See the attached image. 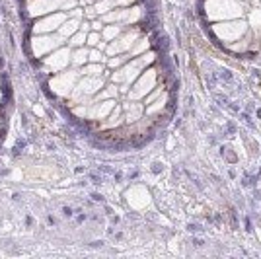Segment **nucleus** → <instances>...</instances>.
Returning <instances> with one entry per match:
<instances>
[{"label": "nucleus", "instance_id": "obj_1", "mask_svg": "<svg viewBox=\"0 0 261 259\" xmlns=\"http://www.w3.org/2000/svg\"><path fill=\"white\" fill-rule=\"evenodd\" d=\"M72 0H30L28 10L32 16H41L53 10H65L66 6H72Z\"/></svg>", "mask_w": 261, "mask_h": 259}, {"label": "nucleus", "instance_id": "obj_2", "mask_svg": "<svg viewBox=\"0 0 261 259\" xmlns=\"http://www.w3.org/2000/svg\"><path fill=\"white\" fill-rule=\"evenodd\" d=\"M61 43H63V41H61L59 35H37V37H33V41H32V51L35 57H43V55H47L49 51L57 49Z\"/></svg>", "mask_w": 261, "mask_h": 259}, {"label": "nucleus", "instance_id": "obj_3", "mask_svg": "<svg viewBox=\"0 0 261 259\" xmlns=\"http://www.w3.org/2000/svg\"><path fill=\"white\" fill-rule=\"evenodd\" d=\"M74 82H76V72H63V74L55 76L51 80V88L59 96H66V94L72 92Z\"/></svg>", "mask_w": 261, "mask_h": 259}, {"label": "nucleus", "instance_id": "obj_4", "mask_svg": "<svg viewBox=\"0 0 261 259\" xmlns=\"http://www.w3.org/2000/svg\"><path fill=\"white\" fill-rule=\"evenodd\" d=\"M150 61H152V55H144L141 61H133L130 65H127L125 68H121L119 72L113 76V80H117V82H129V80H133L135 76L139 74L141 66L144 65V63H150Z\"/></svg>", "mask_w": 261, "mask_h": 259}, {"label": "nucleus", "instance_id": "obj_5", "mask_svg": "<svg viewBox=\"0 0 261 259\" xmlns=\"http://www.w3.org/2000/svg\"><path fill=\"white\" fill-rule=\"evenodd\" d=\"M68 61H70V51L68 49H59L51 57L45 59V68L51 70V72H57V70L65 68L68 65Z\"/></svg>", "mask_w": 261, "mask_h": 259}, {"label": "nucleus", "instance_id": "obj_6", "mask_svg": "<svg viewBox=\"0 0 261 259\" xmlns=\"http://www.w3.org/2000/svg\"><path fill=\"white\" fill-rule=\"evenodd\" d=\"M65 14H55V16H49V18H43L39 22H35L33 25V32L35 33H47V32H53L57 28H61L65 23Z\"/></svg>", "mask_w": 261, "mask_h": 259}, {"label": "nucleus", "instance_id": "obj_7", "mask_svg": "<svg viewBox=\"0 0 261 259\" xmlns=\"http://www.w3.org/2000/svg\"><path fill=\"white\" fill-rule=\"evenodd\" d=\"M111 108H113V101H106V103L96 106V108H92V109H76V113L78 115H88V117H92V119H101L111 111Z\"/></svg>", "mask_w": 261, "mask_h": 259}, {"label": "nucleus", "instance_id": "obj_8", "mask_svg": "<svg viewBox=\"0 0 261 259\" xmlns=\"http://www.w3.org/2000/svg\"><path fill=\"white\" fill-rule=\"evenodd\" d=\"M98 88H101V80L99 78H86V80H82L80 84L76 86V96H90V94H94Z\"/></svg>", "mask_w": 261, "mask_h": 259}, {"label": "nucleus", "instance_id": "obj_9", "mask_svg": "<svg viewBox=\"0 0 261 259\" xmlns=\"http://www.w3.org/2000/svg\"><path fill=\"white\" fill-rule=\"evenodd\" d=\"M154 80H156V76H154V70H148V72H146V76H142L141 82L135 86V90H133V97H141L142 94H146V92L152 88Z\"/></svg>", "mask_w": 261, "mask_h": 259}, {"label": "nucleus", "instance_id": "obj_10", "mask_svg": "<svg viewBox=\"0 0 261 259\" xmlns=\"http://www.w3.org/2000/svg\"><path fill=\"white\" fill-rule=\"evenodd\" d=\"M137 37V33H129V35H125L123 39H119V43H113L109 47V53H115V51H123V49H129L130 45H133V39Z\"/></svg>", "mask_w": 261, "mask_h": 259}, {"label": "nucleus", "instance_id": "obj_11", "mask_svg": "<svg viewBox=\"0 0 261 259\" xmlns=\"http://www.w3.org/2000/svg\"><path fill=\"white\" fill-rule=\"evenodd\" d=\"M76 30H78V20H68V22H65L63 25H61V35H63V37L72 35Z\"/></svg>", "mask_w": 261, "mask_h": 259}, {"label": "nucleus", "instance_id": "obj_12", "mask_svg": "<svg viewBox=\"0 0 261 259\" xmlns=\"http://www.w3.org/2000/svg\"><path fill=\"white\" fill-rule=\"evenodd\" d=\"M125 2H129V0H106V2L98 4V10L108 12L109 8H113V6H117V4H125Z\"/></svg>", "mask_w": 261, "mask_h": 259}, {"label": "nucleus", "instance_id": "obj_13", "mask_svg": "<svg viewBox=\"0 0 261 259\" xmlns=\"http://www.w3.org/2000/svg\"><path fill=\"white\" fill-rule=\"evenodd\" d=\"M86 59H88V51H84V49H78L76 53H74V59H72V61H74L76 65H82Z\"/></svg>", "mask_w": 261, "mask_h": 259}, {"label": "nucleus", "instance_id": "obj_14", "mask_svg": "<svg viewBox=\"0 0 261 259\" xmlns=\"http://www.w3.org/2000/svg\"><path fill=\"white\" fill-rule=\"evenodd\" d=\"M84 39H86V35H84V30H82V33H78V35H74V37H72V41H70V43H72V45H82V43H84Z\"/></svg>", "mask_w": 261, "mask_h": 259}, {"label": "nucleus", "instance_id": "obj_15", "mask_svg": "<svg viewBox=\"0 0 261 259\" xmlns=\"http://www.w3.org/2000/svg\"><path fill=\"white\" fill-rule=\"evenodd\" d=\"M98 72H101V66H88L86 68L88 76H94V74H98Z\"/></svg>", "mask_w": 261, "mask_h": 259}, {"label": "nucleus", "instance_id": "obj_16", "mask_svg": "<svg viewBox=\"0 0 261 259\" xmlns=\"http://www.w3.org/2000/svg\"><path fill=\"white\" fill-rule=\"evenodd\" d=\"M119 33V28H109V30H106V37H113V35H117Z\"/></svg>", "mask_w": 261, "mask_h": 259}, {"label": "nucleus", "instance_id": "obj_17", "mask_svg": "<svg viewBox=\"0 0 261 259\" xmlns=\"http://www.w3.org/2000/svg\"><path fill=\"white\" fill-rule=\"evenodd\" d=\"M99 41V35H96V33H92L90 37H88V43H92V45H96Z\"/></svg>", "mask_w": 261, "mask_h": 259}, {"label": "nucleus", "instance_id": "obj_18", "mask_svg": "<svg viewBox=\"0 0 261 259\" xmlns=\"http://www.w3.org/2000/svg\"><path fill=\"white\" fill-rule=\"evenodd\" d=\"M0 97H2V94H0Z\"/></svg>", "mask_w": 261, "mask_h": 259}]
</instances>
